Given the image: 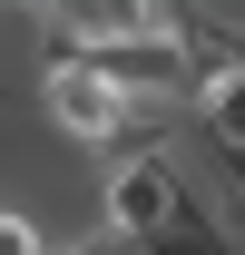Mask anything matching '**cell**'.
Instances as JSON below:
<instances>
[{
  "mask_svg": "<svg viewBox=\"0 0 245 255\" xmlns=\"http://www.w3.org/2000/svg\"><path fill=\"white\" fill-rule=\"evenodd\" d=\"M186 196H196V177H186L167 147H118V157L98 167V187H89V216H98V236H118V246H157Z\"/></svg>",
  "mask_w": 245,
  "mask_h": 255,
  "instance_id": "6da1fadb",
  "label": "cell"
},
{
  "mask_svg": "<svg viewBox=\"0 0 245 255\" xmlns=\"http://www.w3.org/2000/svg\"><path fill=\"white\" fill-rule=\"evenodd\" d=\"M39 118H49V137L59 147H127V128H137V98L108 79L98 59H69V49H49V69H39Z\"/></svg>",
  "mask_w": 245,
  "mask_h": 255,
  "instance_id": "7a4b0ae2",
  "label": "cell"
},
{
  "mask_svg": "<svg viewBox=\"0 0 245 255\" xmlns=\"http://www.w3.org/2000/svg\"><path fill=\"white\" fill-rule=\"evenodd\" d=\"M196 118H206V137L226 147V167L245 157V59H206L196 69Z\"/></svg>",
  "mask_w": 245,
  "mask_h": 255,
  "instance_id": "3957f363",
  "label": "cell"
},
{
  "mask_svg": "<svg viewBox=\"0 0 245 255\" xmlns=\"http://www.w3.org/2000/svg\"><path fill=\"white\" fill-rule=\"evenodd\" d=\"M0 255H59V236H49L20 196H0Z\"/></svg>",
  "mask_w": 245,
  "mask_h": 255,
  "instance_id": "277c9868",
  "label": "cell"
}]
</instances>
